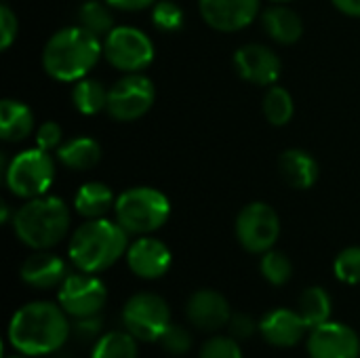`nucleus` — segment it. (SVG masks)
I'll list each match as a JSON object with an SVG mask.
<instances>
[{"label": "nucleus", "instance_id": "4be33fe9", "mask_svg": "<svg viewBox=\"0 0 360 358\" xmlns=\"http://www.w3.org/2000/svg\"><path fill=\"white\" fill-rule=\"evenodd\" d=\"M34 131V112L17 99L0 103V137L4 141H23Z\"/></svg>", "mask_w": 360, "mask_h": 358}, {"label": "nucleus", "instance_id": "4c0bfd02", "mask_svg": "<svg viewBox=\"0 0 360 358\" xmlns=\"http://www.w3.org/2000/svg\"><path fill=\"white\" fill-rule=\"evenodd\" d=\"M112 8L116 11H124V13H133V11H143L154 6L156 0H105Z\"/></svg>", "mask_w": 360, "mask_h": 358}, {"label": "nucleus", "instance_id": "f704fd0d", "mask_svg": "<svg viewBox=\"0 0 360 358\" xmlns=\"http://www.w3.org/2000/svg\"><path fill=\"white\" fill-rule=\"evenodd\" d=\"M17 32H19L17 15L6 2H2L0 4V49L2 51L11 49V44L17 40Z\"/></svg>", "mask_w": 360, "mask_h": 358}, {"label": "nucleus", "instance_id": "a878e982", "mask_svg": "<svg viewBox=\"0 0 360 358\" xmlns=\"http://www.w3.org/2000/svg\"><path fill=\"white\" fill-rule=\"evenodd\" d=\"M72 103L84 116H95L108 108V89L95 78H82L72 87Z\"/></svg>", "mask_w": 360, "mask_h": 358}, {"label": "nucleus", "instance_id": "72a5a7b5", "mask_svg": "<svg viewBox=\"0 0 360 358\" xmlns=\"http://www.w3.org/2000/svg\"><path fill=\"white\" fill-rule=\"evenodd\" d=\"M63 143V131L59 127V122L55 120H46L36 129V148L44 150V152H57L59 146Z\"/></svg>", "mask_w": 360, "mask_h": 358}, {"label": "nucleus", "instance_id": "c9c22d12", "mask_svg": "<svg viewBox=\"0 0 360 358\" xmlns=\"http://www.w3.org/2000/svg\"><path fill=\"white\" fill-rule=\"evenodd\" d=\"M228 329L234 340H249L255 331H259V323H255L247 312H236L232 314Z\"/></svg>", "mask_w": 360, "mask_h": 358}, {"label": "nucleus", "instance_id": "2eb2a0df", "mask_svg": "<svg viewBox=\"0 0 360 358\" xmlns=\"http://www.w3.org/2000/svg\"><path fill=\"white\" fill-rule=\"evenodd\" d=\"M262 0H198L207 25L217 32H238L253 23Z\"/></svg>", "mask_w": 360, "mask_h": 358}, {"label": "nucleus", "instance_id": "ea45409f", "mask_svg": "<svg viewBox=\"0 0 360 358\" xmlns=\"http://www.w3.org/2000/svg\"><path fill=\"white\" fill-rule=\"evenodd\" d=\"M6 358H30V357H25V354H21V352H17L15 357H6Z\"/></svg>", "mask_w": 360, "mask_h": 358}, {"label": "nucleus", "instance_id": "473e14b6", "mask_svg": "<svg viewBox=\"0 0 360 358\" xmlns=\"http://www.w3.org/2000/svg\"><path fill=\"white\" fill-rule=\"evenodd\" d=\"M198 358H245L243 357V350L238 346V340H234L232 335H217V338H211L202 350H200V357Z\"/></svg>", "mask_w": 360, "mask_h": 358}, {"label": "nucleus", "instance_id": "1a4fd4ad", "mask_svg": "<svg viewBox=\"0 0 360 358\" xmlns=\"http://www.w3.org/2000/svg\"><path fill=\"white\" fill-rule=\"evenodd\" d=\"M156 99L154 82L141 72L124 74L108 89L105 112L118 122H133L146 116Z\"/></svg>", "mask_w": 360, "mask_h": 358}, {"label": "nucleus", "instance_id": "e433bc0d", "mask_svg": "<svg viewBox=\"0 0 360 358\" xmlns=\"http://www.w3.org/2000/svg\"><path fill=\"white\" fill-rule=\"evenodd\" d=\"M99 329H101V321L97 317H89V319H76L72 333L78 340H93V338H99Z\"/></svg>", "mask_w": 360, "mask_h": 358}, {"label": "nucleus", "instance_id": "b1692460", "mask_svg": "<svg viewBox=\"0 0 360 358\" xmlns=\"http://www.w3.org/2000/svg\"><path fill=\"white\" fill-rule=\"evenodd\" d=\"M76 23L97 38H105L116 27L112 6L105 0H84L76 11Z\"/></svg>", "mask_w": 360, "mask_h": 358}, {"label": "nucleus", "instance_id": "f257e3e1", "mask_svg": "<svg viewBox=\"0 0 360 358\" xmlns=\"http://www.w3.org/2000/svg\"><path fill=\"white\" fill-rule=\"evenodd\" d=\"M72 325L61 306L51 302H30L21 306L8 323V344L25 357H46L63 348Z\"/></svg>", "mask_w": 360, "mask_h": 358}, {"label": "nucleus", "instance_id": "7ed1b4c3", "mask_svg": "<svg viewBox=\"0 0 360 358\" xmlns=\"http://www.w3.org/2000/svg\"><path fill=\"white\" fill-rule=\"evenodd\" d=\"M129 249V232L108 217L86 219L78 226L68 245V257L76 270L99 274L112 268Z\"/></svg>", "mask_w": 360, "mask_h": 358}, {"label": "nucleus", "instance_id": "f3484780", "mask_svg": "<svg viewBox=\"0 0 360 358\" xmlns=\"http://www.w3.org/2000/svg\"><path fill=\"white\" fill-rule=\"evenodd\" d=\"M308 325L302 319L297 310L276 308L259 321V333L262 338L276 348H293L297 346L304 335L308 333Z\"/></svg>", "mask_w": 360, "mask_h": 358}, {"label": "nucleus", "instance_id": "58836bf2", "mask_svg": "<svg viewBox=\"0 0 360 358\" xmlns=\"http://www.w3.org/2000/svg\"><path fill=\"white\" fill-rule=\"evenodd\" d=\"M338 11L350 17H360V0H331Z\"/></svg>", "mask_w": 360, "mask_h": 358}, {"label": "nucleus", "instance_id": "20e7f679", "mask_svg": "<svg viewBox=\"0 0 360 358\" xmlns=\"http://www.w3.org/2000/svg\"><path fill=\"white\" fill-rule=\"evenodd\" d=\"M15 236L34 251L59 245L70 230V209L59 196H38L25 200L13 213Z\"/></svg>", "mask_w": 360, "mask_h": 358}, {"label": "nucleus", "instance_id": "0eeeda50", "mask_svg": "<svg viewBox=\"0 0 360 358\" xmlns=\"http://www.w3.org/2000/svg\"><path fill=\"white\" fill-rule=\"evenodd\" d=\"M169 325L171 308L156 293H135L122 308V327L137 342H158Z\"/></svg>", "mask_w": 360, "mask_h": 358}, {"label": "nucleus", "instance_id": "f03ea898", "mask_svg": "<svg viewBox=\"0 0 360 358\" xmlns=\"http://www.w3.org/2000/svg\"><path fill=\"white\" fill-rule=\"evenodd\" d=\"M103 55V42L84 27L57 30L42 49L44 72L59 82H78L89 76Z\"/></svg>", "mask_w": 360, "mask_h": 358}, {"label": "nucleus", "instance_id": "a19ab883", "mask_svg": "<svg viewBox=\"0 0 360 358\" xmlns=\"http://www.w3.org/2000/svg\"><path fill=\"white\" fill-rule=\"evenodd\" d=\"M272 2H289V0H272Z\"/></svg>", "mask_w": 360, "mask_h": 358}, {"label": "nucleus", "instance_id": "6ab92c4d", "mask_svg": "<svg viewBox=\"0 0 360 358\" xmlns=\"http://www.w3.org/2000/svg\"><path fill=\"white\" fill-rule=\"evenodd\" d=\"M278 169L283 179L295 190H310L321 175L316 158L300 148L285 150L278 158Z\"/></svg>", "mask_w": 360, "mask_h": 358}, {"label": "nucleus", "instance_id": "c85d7f7f", "mask_svg": "<svg viewBox=\"0 0 360 358\" xmlns=\"http://www.w3.org/2000/svg\"><path fill=\"white\" fill-rule=\"evenodd\" d=\"M259 270H262V276L270 285H274V287L287 285L291 281V276H293V264H291V260L285 253L274 251V249H270V251H266L262 255Z\"/></svg>", "mask_w": 360, "mask_h": 358}, {"label": "nucleus", "instance_id": "bb28decb", "mask_svg": "<svg viewBox=\"0 0 360 358\" xmlns=\"http://www.w3.org/2000/svg\"><path fill=\"white\" fill-rule=\"evenodd\" d=\"M137 340L129 331H110L95 340L91 358H137Z\"/></svg>", "mask_w": 360, "mask_h": 358}, {"label": "nucleus", "instance_id": "c756f323", "mask_svg": "<svg viewBox=\"0 0 360 358\" xmlns=\"http://www.w3.org/2000/svg\"><path fill=\"white\" fill-rule=\"evenodd\" d=\"M152 23L158 32L173 34L184 25V11L173 0H158L152 6Z\"/></svg>", "mask_w": 360, "mask_h": 358}, {"label": "nucleus", "instance_id": "412c9836", "mask_svg": "<svg viewBox=\"0 0 360 358\" xmlns=\"http://www.w3.org/2000/svg\"><path fill=\"white\" fill-rule=\"evenodd\" d=\"M114 205H116L114 192L110 190V186L101 181H86L74 194V209L84 219L105 217V213L114 209Z\"/></svg>", "mask_w": 360, "mask_h": 358}, {"label": "nucleus", "instance_id": "6e6552de", "mask_svg": "<svg viewBox=\"0 0 360 358\" xmlns=\"http://www.w3.org/2000/svg\"><path fill=\"white\" fill-rule=\"evenodd\" d=\"M103 57L124 74L143 72L154 61V42L133 25H116L103 38Z\"/></svg>", "mask_w": 360, "mask_h": 358}, {"label": "nucleus", "instance_id": "aec40b11", "mask_svg": "<svg viewBox=\"0 0 360 358\" xmlns=\"http://www.w3.org/2000/svg\"><path fill=\"white\" fill-rule=\"evenodd\" d=\"M262 25L266 34L278 44H295L304 36V21L302 17L287 4H274L264 11Z\"/></svg>", "mask_w": 360, "mask_h": 358}, {"label": "nucleus", "instance_id": "7c9ffc66", "mask_svg": "<svg viewBox=\"0 0 360 358\" xmlns=\"http://www.w3.org/2000/svg\"><path fill=\"white\" fill-rule=\"evenodd\" d=\"M333 272L344 285H360V247L344 249L335 257Z\"/></svg>", "mask_w": 360, "mask_h": 358}, {"label": "nucleus", "instance_id": "2f4dec72", "mask_svg": "<svg viewBox=\"0 0 360 358\" xmlns=\"http://www.w3.org/2000/svg\"><path fill=\"white\" fill-rule=\"evenodd\" d=\"M158 344L162 346L165 352H169L173 357H181V354L190 352V348H192V335L181 325H173L171 323L169 329L158 340Z\"/></svg>", "mask_w": 360, "mask_h": 358}, {"label": "nucleus", "instance_id": "39448f33", "mask_svg": "<svg viewBox=\"0 0 360 358\" xmlns=\"http://www.w3.org/2000/svg\"><path fill=\"white\" fill-rule=\"evenodd\" d=\"M116 222L135 236H146L160 230L171 217V200L156 188L137 186L116 196Z\"/></svg>", "mask_w": 360, "mask_h": 358}, {"label": "nucleus", "instance_id": "5701e85b", "mask_svg": "<svg viewBox=\"0 0 360 358\" xmlns=\"http://www.w3.org/2000/svg\"><path fill=\"white\" fill-rule=\"evenodd\" d=\"M57 160L72 171H89L101 160V146L89 135L72 137L59 146Z\"/></svg>", "mask_w": 360, "mask_h": 358}, {"label": "nucleus", "instance_id": "ddd939ff", "mask_svg": "<svg viewBox=\"0 0 360 358\" xmlns=\"http://www.w3.org/2000/svg\"><path fill=\"white\" fill-rule=\"evenodd\" d=\"M124 257L129 270L146 281H156L165 276L173 264L171 249L160 238H154L152 234L137 236L133 243H129Z\"/></svg>", "mask_w": 360, "mask_h": 358}, {"label": "nucleus", "instance_id": "cd10ccee", "mask_svg": "<svg viewBox=\"0 0 360 358\" xmlns=\"http://www.w3.org/2000/svg\"><path fill=\"white\" fill-rule=\"evenodd\" d=\"M295 114V103L291 93L285 87L272 84L268 87L266 95H264V116L270 124L274 127H285L291 122Z\"/></svg>", "mask_w": 360, "mask_h": 358}, {"label": "nucleus", "instance_id": "9d476101", "mask_svg": "<svg viewBox=\"0 0 360 358\" xmlns=\"http://www.w3.org/2000/svg\"><path fill=\"white\" fill-rule=\"evenodd\" d=\"M57 302L70 319H89L103 310L108 302V289L97 274L78 270L68 274L57 287Z\"/></svg>", "mask_w": 360, "mask_h": 358}, {"label": "nucleus", "instance_id": "9b49d317", "mask_svg": "<svg viewBox=\"0 0 360 358\" xmlns=\"http://www.w3.org/2000/svg\"><path fill=\"white\" fill-rule=\"evenodd\" d=\"M281 236L278 213L268 203H249L236 217V238L249 253L264 255Z\"/></svg>", "mask_w": 360, "mask_h": 358}, {"label": "nucleus", "instance_id": "a211bd4d", "mask_svg": "<svg viewBox=\"0 0 360 358\" xmlns=\"http://www.w3.org/2000/svg\"><path fill=\"white\" fill-rule=\"evenodd\" d=\"M19 276L27 287L46 291V289L59 287L65 281L68 268H65V262L59 255L44 249V251H34L23 262V266L19 270Z\"/></svg>", "mask_w": 360, "mask_h": 358}, {"label": "nucleus", "instance_id": "f8f14e48", "mask_svg": "<svg viewBox=\"0 0 360 358\" xmlns=\"http://www.w3.org/2000/svg\"><path fill=\"white\" fill-rule=\"evenodd\" d=\"M308 354L310 358H360V340L352 327L327 321L310 329Z\"/></svg>", "mask_w": 360, "mask_h": 358}, {"label": "nucleus", "instance_id": "dca6fc26", "mask_svg": "<svg viewBox=\"0 0 360 358\" xmlns=\"http://www.w3.org/2000/svg\"><path fill=\"white\" fill-rule=\"evenodd\" d=\"M188 321L200 329V331H217L221 327H228L232 319V310L228 300L213 289H200L190 295L188 306H186Z\"/></svg>", "mask_w": 360, "mask_h": 358}, {"label": "nucleus", "instance_id": "393cba45", "mask_svg": "<svg viewBox=\"0 0 360 358\" xmlns=\"http://www.w3.org/2000/svg\"><path fill=\"white\" fill-rule=\"evenodd\" d=\"M297 312L306 321L308 329H314V327L331 321V312H333L331 295L323 287H308L300 298Z\"/></svg>", "mask_w": 360, "mask_h": 358}, {"label": "nucleus", "instance_id": "423d86ee", "mask_svg": "<svg viewBox=\"0 0 360 358\" xmlns=\"http://www.w3.org/2000/svg\"><path fill=\"white\" fill-rule=\"evenodd\" d=\"M4 181L6 188L23 200L44 196L55 181V162L51 152L40 148L21 150L8 160V167L4 169Z\"/></svg>", "mask_w": 360, "mask_h": 358}, {"label": "nucleus", "instance_id": "4468645a", "mask_svg": "<svg viewBox=\"0 0 360 358\" xmlns=\"http://www.w3.org/2000/svg\"><path fill=\"white\" fill-rule=\"evenodd\" d=\"M234 68L240 78L259 87H272L281 78V57L266 44H245L234 53Z\"/></svg>", "mask_w": 360, "mask_h": 358}]
</instances>
